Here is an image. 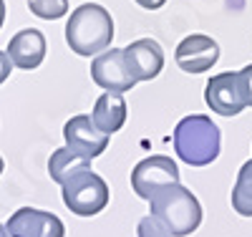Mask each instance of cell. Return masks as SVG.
I'll return each mask as SVG.
<instances>
[{
  "label": "cell",
  "instance_id": "14",
  "mask_svg": "<svg viewBox=\"0 0 252 237\" xmlns=\"http://www.w3.org/2000/svg\"><path fill=\"white\" fill-rule=\"evenodd\" d=\"M83 171H91V159L83 157L81 152H76V149L61 146V149H56V152L51 154V159H48V174L61 187L66 184V182H71L73 177L83 174Z\"/></svg>",
  "mask_w": 252,
  "mask_h": 237
},
{
  "label": "cell",
  "instance_id": "4",
  "mask_svg": "<svg viewBox=\"0 0 252 237\" xmlns=\"http://www.w3.org/2000/svg\"><path fill=\"white\" fill-rule=\"evenodd\" d=\"M63 189V204H66L78 217H94V214L103 212L111 200L109 184L98 177L96 171H83V174L73 177L61 187Z\"/></svg>",
  "mask_w": 252,
  "mask_h": 237
},
{
  "label": "cell",
  "instance_id": "8",
  "mask_svg": "<svg viewBox=\"0 0 252 237\" xmlns=\"http://www.w3.org/2000/svg\"><path fill=\"white\" fill-rule=\"evenodd\" d=\"M5 230L10 237H63L66 235L61 217L35 207H20L18 212H13L10 220L5 222Z\"/></svg>",
  "mask_w": 252,
  "mask_h": 237
},
{
  "label": "cell",
  "instance_id": "1",
  "mask_svg": "<svg viewBox=\"0 0 252 237\" xmlns=\"http://www.w3.org/2000/svg\"><path fill=\"white\" fill-rule=\"evenodd\" d=\"M114 40V18L98 3L78 5L66 23V43L78 56H101Z\"/></svg>",
  "mask_w": 252,
  "mask_h": 237
},
{
  "label": "cell",
  "instance_id": "17",
  "mask_svg": "<svg viewBox=\"0 0 252 237\" xmlns=\"http://www.w3.org/2000/svg\"><path fill=\"white\" fill-rule=\"evenodd\" d=\"M136 235H139V237H172L169 230H166V227L154 217V214H146V217L139 220V225H136Z\"/></svg>",
  "mask_w": 252,
  "mask_h": 237
},
{
  "label": "cell",
  "instance_id": "12",
  "mask_svg": "<svg viewBox=\"0 0 252 237\" xmlns=\"http://www.w3.org/2000/svg\"><path fill=\"white\" fill-rule=\"evenodd\" d=\"M8 58L15 68L33 71L46 58V35L38 28H23L8 40Z\"/></svg>",
  "mask_w": 252,
  "mask_h": 237
},
{
  "label": "cell",
  "instance_id": "20",
  "mask_svg": "<svg viewBox=\"0 0 252 237\" xmlns=\"http://www.w3.org/2000/svg\"><path fill=\"white\" fill-rule=\"evenodd\" d=\"M166 0H136V5H141L144 10H159Z\"/></svg>",
  "mask_w": 252,
  "mask_h": 237
},
{
  "label": "cell",
  "instance_id": "5",
  "mask_svg": "<svg viewBox=\"0 0 252 237\" xmlns=\"http://www.w3.org/2000/svg\"><path fill=\"white\" fill-rule=\"evenodd\" d=\"M172 184H179V167L172 157H164V154L146 157L131 171V189L146 202L157 192H161L164 187H172Z\"/></svg>",
  "mask_w": 252,
  "mask_h": 237
},
{
  "label": "cell",
  "instance_id": "7",
  "mask_svg": "<svg viewBox=\"0 0 252 237\" xmlns=\"http://www.w3.org/2000/svg\"><path fill=\"white\" fill-rule=\"evenodd\" d=\"M204 101L212 111L220 116H237L245 111V96L240 89V76L237 71H224L207 81L204 86Z\"/></svg>",
  "mask_w": 252,
  "mask_h": 237
},
{
  "label": "cell",
  "instance_id": "10",
  "mask_svg": "<svg viewBox=\"0 0 252 237\" xmlns=\"http://www.w3.org/2000/svg\"><path fill=\"white\" fill-rule=\"evenodd\" d=\"M63 139H66L68 149H76V152H81L89 159L101 157L109 149V136L98 132L89 114L71 116L66 121V126H63Z\"/></svg>",
  "mask_w": 252,
  "mask_h": 237
},
{
  "label": "cell",
  "instance_id": "18",
  "mask_svg": "<svg viewBox=\"0 0 252 237\" xmlns=\"http://www.w3.org/2000/svg\"><path fill=\"white\" fill-rule=\"evenodd\" d=\"M240 76V89H242V96H245V103L252 106V63L245 66L242 71H237Z\"/></svg>",
  "mask_w": 252,
  "mask_h": 237
},
{
  "label": "cell",
  "instance_id": "11",
  "mask_svg": "<svg viewBox=\"0 0 252 237\" xmlns=\"http://www.w3.org/2000/svg\"><path fill=\"white\" fill-rule=\"evenodd\" d=\"M124 58L134 81H152L164 68V51L154 38H139L124 48Z\"/></svg>",
  "mask_w": 252,
  "mask_h": 237
},
{
  "label": "cell",
  "instance_id": "22",
  "mask_svg": "<svg viewBox=\"0 0 252 237\" xmlns=\"http://www.w3.org/2000/svg\"><path fill=\"white\" fill-rule=\"evenodd\" d=\"M0 237H10V235H8V230H5V225H0Z\"/></svg>",
  "mask_w": 252,
  "mask_h": 237
},
{
  "label": "cell",
  "instance_id": "9",
  "mask_svg": "<svg viewBox=\"0 0 252 237\" xmlns=\"http://www.w3.org/2000/svg\"><path fill=\"white\" fill-rule=\"evenodd\" d=\"M174 61L184 73H204L220 61V46L215 38L202 33L187 35L177 46Z\"/></svg>",
  "mask_w": 252,
  "mask_h": 237
},
{
  "label": "cell",
  "instance_id": "21",
  "mask_svg": "<svg viewBox=\"0 0 252 237\" xmlns=\"http://www.w3.org/2000/svg\"><path fill=\"white\" fill-rule=\"evenodd\" d=\"M5 23V0H0V28Z\"/></svg>",
  "mask_w": 252,
  "mask_h": 237
},
{
  "label": "cell",
  "instance_id": "3",
  "mask_svg": "<svg viewBox=\"0 0 252 237\" xmlns=\"http://www.w3.org/2000/svg\"><path fill=\"white\" fill-rule=\"evenodd\" d=\"M152 214L169 230L172 237H187L197 232L202 225V204L199 200L182 184L164 187L149 200Z\"/></svg>",
  "mask_w": 252,
  "mask_h": 237
},
{
  "label": "cell",
  "instance_id": "2",
  "mask_svg": "<svg viewBox=\"0 0 252 237\" xmlns=\"http://www.w3.org/2000/svg\"><path fill=\"white\" fill-rule=\"evenodd\" d=\"M222 134L217 124L204 116L192 114L184 116L174 129V152L189 167H207L220 157Z\"/></svg>",
  "mask_w": 252,
  "mask_h": 237
},
{
  "label": "cell",
  "instance_id": "6",
  "mask_svg": "<svg viewBox=\"0 0 252 237\" xmlns=\"http://www.w3.org/2000/svg\"><path fill=\"white\" fill-rule=\"evenodd\" d=\"M91 78L96 86H101L103 91H111V94L131 91L136 86L129 66H126L124 48H111V51H103L101 56H96L91 63Z\"/></svg>",
  "mask_w": 252,
  "mask_h": 237
},
{
  "label": "cell",
  "instance_id": "23",
  "mask_svg": "<svg viewBox=\"0 0 252 237\" xmlns=\"http://www.w3.org/2000/svg\"><path fill=\"white\" fill-rule=\"evenodd\" d=\"M3 169H5V162H3V157H0V174H3Z\"/></svg>",
  "mask_w": 252,
  "mask_h": 237
},
{
  "label": "cell",
  "instance_id": "16",
  "mask_svg": "<svg viewBox=\"0 0 252 237\" xmlns=\"http://www.w3.org/2000/svg\"><path fill=\"white\" fill-rule=\"evenodd\" d=\"M28 8L35 18L58 20L68 13V0H28Z\"/></svg>",
  "mask_w": 252,
  "mask_h": 237
},
{
  "label": "cell",
  "instance_id": "13",
  "mask_svg": "<svg viewBox=\"0 0 252 237\" xmlns=\"http://www.w3.org/2000/svg\"><path fill=\"white\" fill-rule=\"evenodd\" d=\"M91 121L96 124V129L101 134H116L119 129L124 126L126 121V101H124V94H101L94 103V111H91Z\"/></svg>",
  "mask_w": 252,
  "mask_h": 237
},
{
  "label": "cell",
  "instance_id": "15",
  "mask_svg": "<svg viewBox=\"0 0 252 237\" xmlns=\"http://www.w3.org/2000/svg\"><path fill=\"white\" fill-rule=\"evenodd\" d=\"M232 207L242 217H252V159H247L237 171V182L232 187Z\"/></svg>",
  "mask_w": 252,
  "mask_h": 237
},
{
  "label": "cell",
  "instance_id": "19",
  "mask_svg": "<svg viewBox=\"0 0 252 237\" xmlns=\"http://www.w3.org/2000/svg\"><path fill=\"white\" fill-rule=\"evenodd\" d=\"M10 71H13V63H10L8 53H5V51H0V83H5V81H8Z\"/></svg>",
  "mask_w": 252,
  "mask_h": 237
}]
</instances>
